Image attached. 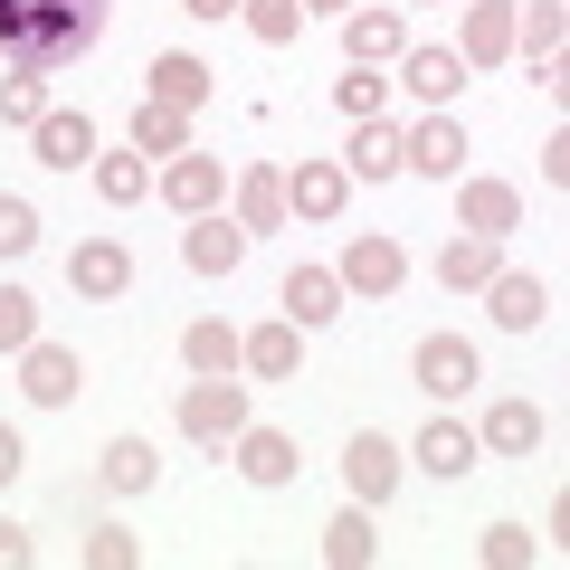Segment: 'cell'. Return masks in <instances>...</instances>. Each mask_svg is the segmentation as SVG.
Returning <instances> with one entry per match:
<instances>
[{"label": "cell", "instance_id": "cell-1", "mask_svg": "<svg viewBox=\"0 0 570 570\" xmlns=\"http://www.w3.org/2000/svg\"><path fill=\"white\" fill-rule=\"evenodd\" d=\"M400 171H419V181H456L466 171V124H456V105H428L419 124H400Z\"/></svg>", "mask_w": 570, "mask_h": 570}, {"label": "cell", "instance_id": "cell-2", "mask_svg": "<svg viewBox=\"0 0 570 570\" xmlns=\"http://www.w3.org/2000/svg\"><path fill=\"white\" fill-rule=\"evenodd\" d=\"M171 419H181V438H200V448H228V438L247 428V381H238V371H219V381H190Z\"/></svg>", "mask_w": 570, "mask_h": 570}, {"label": "cell", "instance_id": "cell-3", "mask_svg": "<svg viewBox=\"0 0 570 570\" xmlns=\"http://www.w3.org/2000/svg\"><path fill=\"white\" fill-rule=\"evenodd\" d=\"M352 200V171L333 163V153H305V163H285V219H305V228H333Z\"/></svg>", "mask_w": 570, "mask_h": 570}, {"label": "cell", "instance_id": "cell-4", "mask_svg": "<svg viewBox=\"0 0 570 570\" xmlns=\"http://www.w3.org/2000/svg\"><path fill=\"white\" fill-rule=\"evenodd\" d=\"M409 381H419L428 400H466V390L485 381V362H475L466 333H419V352H409Z\"/></svg>", "mask_w": 570, "mask_h": 570}, {"label": "cell", "instance_id": "cell-5", "mask_svg": "<svg viewBox=\"0 0 570 570\" xmlns=\"http://www.w3.org/2000/svg\"><path fill=\"white\" fill-rule=\"evenodd\" d=\"M400 475H409V448L390 438V428H362L343 448V485H352V504H390L400 494Z\"/></svg>", "mask_w": 570, "mask_h": 570}, {"label": "cell", "instance_id": "cell-6", "mask_svg": "<svg viewBox=\"0 0 570 570\" xmlns=\"http://www.w3.org/2000/svg\"><path fill=\"white\" fill-rule=\"evenodd\" d=\"M333 276H343V295H371V305H390V295L409 285V247L371 228V238H352V247H343V266H333Z\"/></svg>", "mask_w": 570, "mask_h": 570}, {"label": "cell", "instance_id": "cell-7", "mask_svg": "<svg viewBox=\"0 0 570 570\" xmlns=\"http://www.w3.org/2000/svg\"><path fill=\"white\" fill-rule=\"evenodd\" d=\"M247 247H257V238H247V228L228 219V209H200V219L181 228V266H190V276H238V266H247Z\"/></svg>", "mask_w": 570, "mask_h": 570}, {"label": "cell", "instance_id": "cell-8", "mask_svg": "<svg viewBox=\"0 0 570 570\" xmlns=\"http://www.w3.org/2000/svg\"><path fill=\"white\" fill-rule=\"evenodd\" d=\"M228 466H238L247 485H295V475H305V448H295L285 428H257V419H247L238 438H228Z\"/></svg>", "mask_w": 570, "mask_h": 570}, {"label": "cell", "instance_id": "cell-9", "mask_svg": "<svg viewBox=\"0 0 570 570\" xmlns=\"http://www.w3.org/2000/svg\"><path fill=\"white\" fill-rule=\"evenodd\" d=\"M67 285H77L86 305H115L124 285H134V247L124 238H77L67 247Z\"/></svg>", "mask_w": 570, "mask_h": 570}, {"label": "cell", "instance_id": "cell-10", "mask_svg": "<svg viewBox=\"0 0 570 570\" xmlns=\"http://www.w3.org/2000/svg\"><path fill=\"white\" fill-rule=\"evenodd\" d=\"M77 390H86V362H77L67 343H29V352H20V400H29V409H67Z\"/></svg>", "mask_w": 570, "mask_h": 570}, {"label": "cell", "instance_id": "cell-11", "mask_svg": "<svg viewBox=\"0 0 570 570\" xmlns=\"http://www.w3.org/2000/svg\"><path fill=\"white\" fill-rule=\"evenodd\" d=\"M238 371L247 381H295V371H305V324H247L238 333Z\"/></svg>", "mask_w": 570, "mask_h": 570}, {"label": "cell", "instance_id": "cell-12", "mask_svg": "<svg viewBox=\"0 0 570 570\" xmlns=\"http://www.w3.org/2000/svg\"><path fill=\"white\" fill-rule=\"evenodd\" d=\"M163 200L181 209V219L219 209L228 200V163H219V153H171V163H163Z\"/></svg>", "mask_w": 570, "mask_h": 570}, {"label": "cell", "instance_id": "cell-13", "mask_svg": "<svg viewBox=\"0 0 570 570\" xmlns=\"http://www.w3.org/2000/svg\"><path fill=\"white\" fill-rule=\"evenodd\" d=\"M409 466H428V475H448V485H456V475L485 466V448H475V428H466V419H428L419 438H409Z\"/></svg>", "mask_w": 570, "mask_h": 570}, {"label": "cell", "instance_id": "cell-14", "mask_svg": "<svg viewBox=\"0 0 570 570\" xmlns=\"http://www.w3.org/2000/svg\"><path fill=\"white\" fill-rule=\"evenodd\" d=\"M228 219L247 228V238H266V228H285V163H238V181H228Z\"/></svg>", "mask_w": 570, "mask_h": 570}, {"label": "cell", "instance_id": "cell-15", "mask_svg": "<svg viewBox=\"0 0 570 570\" xmlns=\"http://www.w3.org/2000/svg\"><path fill=\"white\" fill-rule=\"evenodd\" d=\"M485 314L504 333H532V324H551V285L523 276V266H494V276H485Z\"/></svg>", "mask_w": 570, "mask_h": 570}, {"label": "cell", "instance_id": "cell-16", "mask_svg": "<svg viewBox=\"0 0 570 570\" xmlns=\"http://www.w3.org/2000/svg\"><path fill=\"white\" fill-rule=\"evenodd\" d=\"M475 448H485V456H542L551 448V419L532 400H494L485 428H475Z\"/></svg>", "mask_w": 570, "mask_h": 570}, {"label": "cell", "instance_id": "cell-17", "mask_svg": "<svg viewBox=\"0 0 570 570\" xmlns=\"http://www.w3.org/2000/svg\"><path fill=\"white\" fill-rule=\"evenodd\" d=\"M466 77H475V67L456 58V48H419V39L400 48V86H409L419 105H456V86H466Z\"/></svg>", "mask_w": 570, "mask_h": 570}, {"label": "cell", "instance_id": "cell-18", "mask_svg": "<svg viewBox=\"0 0 570 570\" xmlns=\"http://www.w3.org/2000/svg\"><path fill=\"white\" fill-rule=\"evenodd\" d=\"M400 48H409L400 10H343V58L352 67H400Z\"/></svg>", "mask_w": 570, "mask_h": 570}, {"label": "cell", "instance_id": "cell-19", "mask_svg": "<svg viewBox=\"0 0 570 570\" xmlns=\"http://www.w3.org/2000/svg\"><path fill=\"white\" fill-rule=\"evenodd\" d=\"M276 314H285V324H305V333H324L333 314H343V276H333V266H295L285 295H276Z\"/></svg>", "mask_w": 570, "mask_h": 570}, {"label": "cell", "instance_id": "cell-20", "mask_svg": "<svg viewBox=\"0 0 570 570\" xmlns=\"http://www.w3.org/2000/svg\"><path fill=\"white\" fill-rule=\"evenodd\" d=\"M456 58H466V67H504V58H513V0H466Z\"/></svg>", "mask_w": 570, "mask_h": 570}, {"label": "cell", "instance_id": "cell-21", "mask_svg": "<svg viewBox=\"0 0 570 570\" xmlns=\"http://www.w3.org/2000/svg\"><path fill=\"white\" fill-rule=\"evenodd\" d=\"M494 266H504V238H475V228H456V238L438 247V285H448V295H485Z\"/></svg>", "mask_w": 570, "mask_h": 570}, {"label": "cell", "instance_id": "cell-22", "mask_svg": "<svg viewBox=\"0 0 570 570\" xmlns=\"http://www.w3.org/2000/svg\"><path fill=\"white\" fill-rule=\"evenodd\" d=\"M456 228H475V238H513V228H523V190H513V181H466V190H456Z\"/></svg>", "mask_w": 570, "mask_h": 570}, {"label": "cell", "instance_id": "cell-23", "mask_svg": "<svg viewBox=\"0 0 570 570\" xmlns=\"http://www.w3.org/2000/svg\"><path fill=\"white\" fill-rule=\"evenodd\" d=\"M343 171H352V181H400V124L362 115V124H352V142H343Z\"/></svg>", "mask_w": 570, "mask_h": 570}, {"label": "cell", "instance_id": "cell-24", "mask_svg": "<svg viewBox=\"0 0 570 570\" xmlns=\"http://www.w3.org/2000/svg\"><path fill=\"white\" fill-rule=\"evenodd\" d=\"M29 142H39L48 171H86V163H96V124H86V115H58V105L29 124Z\"/></svg>", "mask_w": 570, "mask_h": 570}, {"label": "cell", "instance_id": "cell-25", "mask_svg": "<svg viewBox=\"0 0 570 570\" xmlns=\"http://www.w3.org/2000/svg\"><path fill=\"white\" fill-rule=\"evenodd\" d=\"M142 96H153V105H171V115H200V105H209V67L190 58V48H163V58H153V86H142Z\"/></svg>", "mask_w": 570, "mask_h": 570}, {"label": "cell", "instance_id": "cell-26", "mask_svg": "<svg viewBox=\"0 0 570 570\" xmlns=\"http://www.w3.org/2000/svg\"><path fill=\"white\" fill-rule=\"evenodd\" d=\"M96 475H105V494H153V475H163V456H153V438H105Z\"/></svg>", "mask_w": 570, "mask_h": 570}, {"label": "cell", "instance_id": "cell-27", "mask_svg": "<svg viewBox=\"0 0 570 570\" xmlns=\"http://www.w3.org/2000/svg\"><path fill=\"white\" fill-rule=\"evenodd\" d=\"M324 561H333V570H371V561H381V532H371V504H343V513L324 523Z\"/></svg>", "mask_w": 570, "mask_h": 570}, {"label": "cell", "instance_id": "cell-28", "mask_svg": "<svg viewBox=\"0 0 570 570\" xmlns=\"http://www.w3.org/2000/svg\"><path fill=\"white\" fill-rule=\"evenodd\" d=\"M561 29H570V10L561 0H513V58H561Z\"/></svg>", "mask_w": 570, "mask_h": 570}, {"label": "cell", "instance_id": "cell-29", "mask_svg": "<svg viewBox=\"0 0 570 570\" xmlns=\"http://www.w3.org/2000/svg\"><path fill=\"white\" fill-rule=\"evenodd\" d=\"M181 362H190V381H219V371H238V333H228V314H200V324L181 333Z\"/></svg>", "mask_w": 570, "mask_h": 570}, {"label": "cell", "instance_id": "cell-30", "mask_svg": "<svg viewBox=\"0 0 570 570\" xmlns=\"http://www.w3.org/2000/svg\"><path fill=\"white\" fill-rule=\"evenodd\" d=\"M134 153H142V163H171V153H190V115H171V105L142 96V105H134Z\"/></svg>", "mask_w": 570, "mask_h": 570}, {"label": "cell", "instance_id": "cell-31", "mask_svg": "<svg viewBox=\"0 0 570 570\" xmlns=\"http://www.w3.org/2000/svg\"><path fill=\"white\" fill-rule=\"evenodd\" d=\"M86 171H96V200L105 209H134L142 190H153V163H142V153H96Z\"/></svg>", "mask_w": 570, "mask_h": 570}, {"label": "cell", "instance_id": "cell-32", "mask_svg": "<svg viewBox=\"0 0 570 570\" xmlns=\"http://www.w3.org/2000/svg\"><path fill=\"white\" fill-rule=\"evenodd\" d=\"M238 20L257 48H295L305 39V0H238Z\"/></svg>", "mask_w": 570, "mask_h": 570}, {"label": "cell", "instance_id": "cell-33", "mask_svg": "<svg viewBox=\"0 0 570 570\" xmlns=\"http://www.w3.org/2000/svg\"><path fill=\"white\" fill-rule=\"evenodd\" d=\"M48 115V67H10V77H0V124H39Z\"/></svg>", "mask_w": 570, "mask_h": 570}, {"label": "cell", "instance_id": "cell-34", "mask_svg": "<svg viewBox=\"0 0 570 570\" xmlns=\"http://www.w3.org/2000/svg\"><path fill=\"white\" fill-rule=\"evenodd\" d=\"M333 105H343L352 124H362V115H390V77H381V67H343V77H333Z\"/></svg>", "mask_w": 570, "mask_h": 570}, {"label": "cell", "instance_id": "cell-35", "mask_svg": "<svg viewBox=\"0 0 570 570\" xmlns=\"http://www.w3.org/2000/svg\"><path fill=\"white\" fill-rule=\"evenodd\" d=\"M29 343H39V295H29V285H0V352L20 362Z\"/></svg>", "mask_w": 570, "mask_h": 570}, {"label": "cell", "instance_id": "cell-36", "mask_svg": "<svg viewBox=\"0 0 570 570\" xmlns=\"http://www.w3.org/2000/svg\"><path fill=\"white\" fill-rule=\"evenodd\" d=\"M532 551H542V542H532L523 523H485V542H475V561H485V570H532Z\"/></svg>", "mask_w": 570, "mask_h": 570}, {"label": "cell", "instance_id": "cell-37", "mask_svg": "<svg viewBox=\"0 0 570 570\" xmlns=\"http://www.w3.org/2000/svg\"><path fill=\"white\" fill-rule=\"evenodd\" d=\"M86 570H142V542L124 523H96L86 532Z\"/></svg>", "mask_w": 570, "mask_h": 570}, {"label": "cell", "instance_id": "cell-38", "mask_svg": "<svg viewBox=\"0 0 570 570\" xmlns=\"http://www.w3.org/2000/svg\"><path fill=\"white\" fill-rule=\"evenodd\" d=\"M29 247H39V209L20 190H0V257H29Z\"/></svg>", "mask_w": 570, "mask_h": 570}, {"label": "cell", "instance_id": "cell-39", "mask_svg": "<svg viewBox=\"0 0 570 570\" xmlns=\"http://www.w3.org/2000/svg\"><path fill=\"white\" fill-rule=\"evenodd\" d=\"M29 561H39V532L0 513V570H29Z\"/></svg>", "mask_w": 570, "mask_h": 570}, {"label": "cell", "instance_id": "cell-40", "mask_svg": "<svg viewBox=\"0 0 570 570\" xmlns=\"http://www.w3.org/2000/svg\"><path fill=\"white\" fill-rule=\"evenodd\" d=\"M542 181H551V190L570 181V134H551V142H542Z\"/></svg>", "mask_w": 570, "mask_h": 570}, {"label": "cell", "instance_id": "cell-41", "mask_svg": "<svg viewBox=\"0 0 570 570\" xmlns=\"http://www.w3.org/2000/svg\"><path fill=\"white\" fill-rule=\"evenodd\" d=\"M29 466V448H20V428H0V485H10V475Z\"/></svg>", "mask_w": 570, "mask_h": 570}, {"label": "cell", "instance_id": "cell-42", "mask_svg": "<svg viewBox=\"0 0 570 570\" xmlns=\"http://www.w3.org/2000/svg\"><path fill=\"white\" fill-rule=\"evenodd\" d=\"M190 20H238V0H181Z\"/></svg>", "mask_w": 570, "mask_h": 570}, {"label": "cell", "instance_id": "cell-43", "mask_svg": "<svg viewBox=\"0 0 570 570\" xmlns=\"http://www.w3.org/2000/svg\"><path fill=\"white\" fill-rule=\"evenodd\" d=\"M343 10H352V0H305V20H343Z\"/></svg>", "mask_w": 570, "mask_h": 570}]
</instances>
